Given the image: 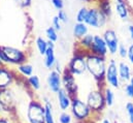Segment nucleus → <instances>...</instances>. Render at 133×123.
<instances>
[{"mask_svg": "<svg viewBox=\"0 0 133 123\" xmlns=\"http://www.w3.org/2000/svg\"><path fill=\"white\" fill-rule=\"evenodd\" d=\"M87 61V71L92 76V78L95 80V82L101 85L102 87L106 86L105 84V71L107 61L106 58L94 55L92 53H88L86 56Z\"/></svg>", "mask_w": 133, "mask_h": 123, "instance_id": "f257e3e1", "label": "nucleus"}, {"mask_svg": "<svg viewBox=\"0 0 133 123\" xmlns=\"http://www.w3.org/2000/svg\"><path fill=\"white\" fill-rule=\"evenodd\" d=\"M70 113L75 122H92L95 117L86 100H83L78 96L72 97Z\"/></svg>", "mask_w": 133, "mask_h": 123, "instance_id": "f03ea898", "label": "nucleus"}, {"mask_svg": "<svg viewBox=\"0 0 133 123\" xmlns=\"http://www.w3.org/2000/svg\"><path fill=\"white\" fill-rule=\"evenodd\" d=\"M104 87H98L91 90L86 97V102L91 109V111L93 112V114L95 115V117H99L106 108L104 95H103Z\"/></svg>", "mask_w": 133, "mask_h": 123, "instance_id": "7ed1b4c3", "label": "nucleus"}, {"mask_svg": "<svg viewBox=\"0 0 133 123\" xmlns=\"http://www.w3.org/2000/svg\"><path fill=\"white\" fill-rule=\"evenodd\" d=\"M87 54H88L87 52H84L75 48V52L73 53L72 57L70 58L65 68L74 77L86 73L87 72V61H86Z\"/></svg>", "mask_w": 133, "mask_h": 123, "instance_id": "20e7f679", "label": "nucleus"}, {"mask_svg": "<svg viewBox=\"0 0 133 123\" xmlns=\"http://www.w3.org/2000/svg\"><path fill=\"white\" fill-rule=\"evenodd\" d=\"M27 123H45L44 121V104L42 101L32 98L26 108Z\"/></svg>", "mask_w": 133, "mask_h": 123, "instance_id": "39448f33", "label": "nucleus"}, {"mask_svg": "<svg viewBox=\"0 0 133 123\" xmlns=\"http://www.w3.org/2000/svg\"><path fill=\"white\" fill-rule=\"evenodd\" d=\"M1 49L4 55V62L6 65L11 64L18 66L27 62L28 55L25 51L9 46H1Z\"/></svg>", "mask_w": 133, "mask_h": 123, "instance_id": "423d86ee", "label": "nucleus"}, {"mask_svg": "<svg viewBox=\"0 0 133 123\" xmlns=\"http://www.w3.org/2000/svg\"><path fill=\"white\" fill-rule=\"evenodd\" d=\"M105 84L112 89L121 88L122 83L119 77L118 62L115 59H109V61L107 62L106 71H105Z\"/></svg>", "mask_w": 133, "mask_h": 123, "instance_id": "0eeeda50", "label": "nucleus"}, {"mask_svg": "<svg viewBox=\"0 0 133 123\" xmlns=\"http://www.w3.org/2000/svg\"><path fill=\"white\" fill-rule=\"evenodd\" d=\"M108 18L100 10L96 5H93L91 7H89V13H88V17L86 20V24L89 27L95 28V29H100L102 27L105 26V24L107 23Z\"/></svg>", "mask_w": 133, "mask_h": 123, "instance_id": "6e6552de", "label": "nucleus"}, {"mask_svg": "<svg viewBox=\"0 0 133 123\" xmlns=\"http://www.w3.org/2000/svg\"><path fill=\"white\" fill-rule=\"evenodd\" d=\"M0 106L4 109L7 117H11L16 112V97L11 88L0 90Z\"/></svg>", "mask_w": 133, "mask_h": 123, "instance_id": "1a4fd4ad", "label": "nucleus"}, {"mask_svg": "<svg viewBox=\"0 0 133 123\" xmlns=\"http://www.w3.org/2000/svg\"><path fill=\"white\" fill-rule=\"evenodd\" d=\"M18 82V75L15 70L7 67V65L0 66V90L11 88Z\"/></svg>", "mask_w": 133, "mask_h": 123, "instance_id": "9d476101", "label": "nucleus"}, {"mask_svg": "<svg viewBox=\"0 0 133 123\" xmlns=\"http://www.w3.org/2000/svg\"><path fill=\"white\" fill-rule=\"evenodd\" d=\"M62 88L66 91L71 97L77 96L78 93V86L75 81V77L70 73L66 68H64L62 72Z\"/></svg>", "mask_w": 133, "mask_h": 123, "instance_id": "9b49d317", "label": "nucleus"}, {"mask_svg": "<svg viewBox=\"0 0 133 123\" xmlns=\"http://www.w3.org/2000/svg\"><path fill=\"white\" fill-rule=\"evenodd\" d=\"M102 37H103V39H104V41H105V44L107 46L108 53L110 55L118 54V49H119V46H120V40H119L117 32L114 29L108 28V29H106L103 32Z\"/></svg>", "mask_w": 133, "mask_h": 123, "instance_id": "f8f14e48", "label": "nucleus"}, {"mask_svg": "<svg viewBox=\"0 0 133 123\" xmlns=\"http://www.w3.org/2000/svg\"><path fill=\"white\" fill-rule=\"evenodd\" d=\"M90 53L106 58V56L108 54V49H107V46H106L102 35H99V34L94 35V41L90 49Z\"/></svg>", "mask_w": 133, "mask_h": 123, "instance_id": "ddd939ff", "label": "nucleus"}, {"mask_svg": "<svg viewBox=\"0 0 133 123\" xmlns=\"http://www.w3.org/2000/svg\"><path fill=\"white\" fill-rule=\"evenodd\" d=\"M46 83L50 91L53 93H57L62 89V73L52 69L46 78Z\"/></svg>", "mask_w": 133, "mask_h": 123, "instance_id": "4468645a", "label": "nucleus"}, {"mask_svg": "<svg viewBox=\"0 0 133 123\" xmlns=\"http://www.w3.org/2000/svg\"><path fill=\"white\" fill-rule=\"evenodd\" d=\"M115 10L122 21H128L132 16V10L130 9L128 0H116Z\"/></svg>", "mask_w": 133, "mask_h": 123, "instance_id": "2eb2a0df", "label": "nucleus"}, {"mask_svg": "<svg viewBox=\"0 0 133 123\" xmlns=\"http://www.w3.org/2000/svg\"><path fill=\"white\" fill-rule=\"evenodd\" d=\"M56 95H57L58 107H59V109L61 110V112H67L68 110H70L72 97H71L63 88L56 93Z\"/></svg>", "mask_w": 133, "mask_h": 123, "instance_id": "dca6fc26", "label": "nucleus"}, {"mask_svg": "<svg viewBox=\"0 0 133 123\" xmlns=\"http://www.w3.org/2000/svg\"><path fill=\"white\" fill-rule=\"evenodd\" d=\"M118 69H119V77L121 80V83L126 84L130 81L132 78V70L130 65L125 61H121L118 63Z\"/></svg>", "mask_w": 133, "mask_h": 123, "instance_id": "f3484780", "label": "nucleus"}, {"mask_svg": "<svg viewBox=\"0 0 133 123\" xmlns=\"http://www.w3.org/2000/svg\"><path fill=\"white\" fill-rule=\"evenodd\" d=\"M42 102L44 104V121L45 123H56L55 116H54V108L51 102V99L48 96H43Z\"/></svg>", "mask_w": 133, "mask_h": 123, "instance_id": "a211bd4d", "label": "nucleus"}, {"mask_svg": "<svg viewBox=\"0 0 133 123\" xmlns=\"http://www.w3.org/2000/svg\"><path fill=\"white\" fill-rule=\"evenodd\" d=\"M43 64H44L45 68H48L50 70L55 68V66L57 64V59H56V55H55V47H49L48 51L44 54Z\"/></svg>", "mask_w": 133, "mask_h": 123, "instance_id": "6ab92c4d", "label": "nucleus"}, {"mask_svg": "<svg viewBox=\"0 0 133 123\" xmlns=\"http://www.w3.org/2000/svg\"><path fill=\"white\" fill-rule=\"evenodd\" d=\"M94 35L95 34H91L88 33L87 35H85L83 38H81L79 40H77V45H76V49H79L84 52L90 53V49L92 47V44L94 41Z\"/></svg>", "mask_w": 133, "mask_h": 123, "instance_id": "aec40b11", "label": "nucleus"}, {"mask_svg": "<svg viewBox=\"0 0 133 123\" xmlns=\"http://www.w3.org/2000/svg\"><path fill=\"white\" fill-rule=\"evenodd\" d=\"M89 33V26L86 23H75L73 25L72 28V34L74 36L75 39L79 40L81 38H83L85 35H87Z\"/></svg>", "mask_w": 133, "mask_h": 123, "instance_id": "412c9836", "label": "nucleus"}, {"mask_svg": "<svg viewBox=\"0 0 133 123\" xmlns=\"http://www.w3.org/2000/svg\"><path fill=\"white\" fill-rule=\"evenodd\" d=\"M25 84L27 85V88H29L31 91H38L41 87L40 79L37 75H32L29 78L25 79Z\"/></svg>", "mask_w": 133, "mask_h": 123, "instance_id": "4be33fe9", "label": "nucleus"}, {"mask_svg": "<svg viewBox=\"0 0 133 123\" xmlns=\"http://www.w3.org/2000/svg\"><path fill=\"white\" fill-rule=\"evenodd\" d=\"M103 95H104V100H105L106 108H111L115 104V99H116L115 92H114L112 88H110L106 85L103 88Z\"/></svg>", "mask_w": 133, "mask_h": 123, "instance_id": "5701e85b", "label": "nucleus"}, {"mask_svg": "<svg viewBox=\"0 0 133 123\" xmlns=\"http://www.w3.org/2000/svg\"><path fill=\"white\" fill-rule=\"evenodd\" d=\"M17 71L19 72V75L21 77L27 79V78H29L30 76L33 75V66L30 63L26 62V63H23L21 65H18L17 66Z\"/></svg>", "mask_w": 133, "mask_h": 123, "instance_id": "b1692460", "label": "nucleus"}, {"mask_svg": "<svg viewBox=\"0 0 133 123\" xmlns=\"http://www.w3.org/2000/svg\"><path fill=\"white\" fill-rule=\"evenodd\" d=\"M35 46H36V49H37L38 53H39L41 56H44L45 52H46L48 49H49V41H48V39H45L44 37L38 36V37L35 38Z\"/></svg>", "mask_w": 133, "mask_h": 123, "instance_id": "393cba45", "label": "nucleus"}, {"mask_svg": "<svg viewBox=\"0 0 133 123\" xmlns=\"http://www.w3.org/2000/svg\"><path fill=\"white\" fill-rule=\"evenodd\" d=\"M88 13H89V7L88 6H82L75 16V21L77 23H85L88 17Z\"/></svg>", "mask_w": 133, "mask_h": 123, "instance_id": "a878e982", "label": "nucleus"}, {"mask_svg": "<svg viewBox=\"0 0 133 123\" xmlns=\"http://www.w3.org/2000/svg\"><path fill=\"white\" fill-rule=\"evenodd\" d=\"M45 37L49 41H52V42H56L58 39H59V35H58V31L56 30L53 26H50L45 29Z\"/></svg>", "mask_w": 133, "mask_h": 123, "instance_id": "bb28decb", "label": "nucleus"}, {"mask_svg": "<svg viewBox=\"0 0 133 123\" xmlns=\"http://www.w3.org/2000/svg\"><path fill=\"white\" fill-rule=\"evenodd\" d=\"M73 117L70 112H61L58 117V123H72Z\"/></svg>", "mask_w": 133, "mask_h": 123, "instance_id": "cd10ccee", "label": "nucleus"}, {"mask_svg": "<svg viewBox=\"0 0 133 123\" xmlns=\"http://www.w3.org/2000/svg\"><path fill=\"white\" fill-rule=\"evenodd\" d=\"M124 93L125 95L130 98V99H133V77L130 79V81L128 83H126L124 85Z\"/></svg>", "mask_w": 133, "mask_h": 123, "instance_id": "c85d7f7f", "label": "nucleus"}, {"mask_svg": "<svg viewBox=\"0 0 133 123\" xmlns=\"http://www.w3.org/2000/svg\"><path fill=\"white\" fill-rule=\"evenodd\" d=\"M125 111L127 114L128 123H133V101H128L125 104Z\"/></svg>", "mask_w": 133, "mask_h": 123, "instance_id": "c756f323", "label": "nucleus"}, {"mask_svg": "<svg viewBox=\"0 0 133 123\" xmlns=\"http://www.w3.org/2000/svg\"><path fill=\"white\" fill-rule=\"evenodd\" d=\"M127 54H128V47L122 42H120L119 49H118V55L120 58L122 59H126L127 58Z\"/></svg>", "mask_w": 133, "mask_h": 123, "instance_id": "7c9ffc66", "label": "nucleus"}, {"mask_svg": "<svg viewBox=\"0 0 133 123\" xmlns=\"http://www.w3.org/2000/svg\"><path fill=\"white\" fill-rule=\"evenodd\" d=\"M56 16L59 18V20L61 21V23H67L68 22V15H67V13L64 9L58 10V13H57Z\"/></svg>", "mask_w": 133, "mask_h": 123, "instance_id": "2f4dec72", "label": "nucleus"}, {"mask_svg": "<svg viewBox=\"0 0 133 123\" xmlns=\"http://www.w3.org/2000/svg\"><path fill=\"white\" fill-rule=\"evenodd\" d=\"M15 2L21 8H28L31 5L32 0H15Z\"/></svg>", "mask_w": 133, "mask_h": 123, "instance_id": "473e14b6", "label": "nucleus"}, {"mask_svg": "<svg viewBox=\"0 0 133 123\" xmlns=\"http://www.w3.org/2000/svg\"><path fill=\"white\" fill-rule=\"evenodd\" d=\"M51 2L57 10H61L64 8V0H51Z\"/></svg>", "mask_w": 133, "mask_h": 123, "instance_id": "72a5a7b5", "label": "nucleus"}, {"mask_svg": "<svg viewBox=\"0 0 133 123\" xmlns=\"http://www.w3.org/2000/svg\"><path fill=\"white\" fill-rule=\"evenodd\" d=\"M52 26L56 29L57 31H60L62 29V26H61V21L59 20V18L57 16H55L53 18V21H52Z\"/></svg>", "mask_w": 133, "mask_h": 123, "instance_id": "f704fd0d", "label": "nucleus"}, {"mask_svg": "<svg viewBox=\"0 0 133 123\" xmlns=\"http://www.w3.org/2000/svg\"><path fill=\"white\" fill-rule=\"evenodd\" d=\"M127 59L130 64H133V42L128 46V54H127Z\"/></svg>", "mask_w": 133, "mask_h": 123, "instance_id": "c9c22d12", "label": "nucleus"}, {"mask_svg": "<svg viewBox=\"0 0 133 123\" xmlns=\"http://www.w3.org/2000/svg\"><path fill=\"white\" fill-rule=\"evenodd\" d=\"M0 123H12L11 119L6 116H0Z\"/></svg>", "mask_w": 133, "mask_h": 123, "instance_id": "e433bc0d", "label": "nucleus"}, {"mask_svg": "<svg viewBox=\"0 0 133 123\" xmlns=\"http://www.w3.org/2000/svg\"><path fill=\"white\" fill-rule=\"evenodd\" d=\"M128 32H129V35H130V38L133 40V24L128 26Z\"/></svg>", "mask_w": 133, "mask_h": 123, "instance_id": "4c0bfd02", "label": "nucleus"}, {"mask_svg": "<svg viewBox=\"0 0 133 123\" xmlns=\"http://www.w3.org/2000/svg\"><path fill=\"white\" fill-rule=\"evenodd\" d=\"M101 123H115V122H112V120L109 119V118H103L101 120Z\"/></svg>", "mask_w": 133, "mask_h": 123, "instance_id": "58836bf2", "label": "nucleus"}, {"mask_svg": "<svg viewBox=\"0 0 133 123\" xmlns=\"http://www.w3.org/2000/svg\"><path fill=\"white\" fill-rule=\"evenodd\" d=\"M0 59L4 62V55H3V52H2V49H1V46H0ZM5 63V62H4Z\"/></svg>", "mask_w": 133, "mask_h": 123, "instance_id": "ea45409f", "label": "nucleus"}, {"mask_svg": "<svg viewBox=\"0 0 133 123\" xmlns=\"http://www.w3.org/2000/svg\"><path fill=\"white\" fill-rule=\"evenodd\" d=\"M82 1H84L86 3H94L95 2V0H82Z\"/></svg>", "mask_w": 133, "mask_h": 123, "instance_id": "a19ab883", "label": "nucleus"}, {"mask_svg": "<svg viewBox=\"0 0 133 123\" xmlns=\"http://www.w3.org/2000/svg\"><path fill=\"white\" fill-rule=\"evenodd\" d=\"M2 65H5V63H4V62L0 59V66H2Z\"/></svg>", "mask_w": 133, "mask_h": 123, "instance_id": "79ce46f5", "label": "nucleus"}, {"mask_svg": "<svg viewBox=\"0 0 133 123\" xmlns=\"http://www.w3.org/2000/svg\"><path fill=\"white\" fill-rule=\"evenodd\" d=\"M75 123H92V122H75Z\"/></svg>", "mask_w": 133, "mask_h": 123, "instance_id": "37998d69", "label": "nucleus"}, {"mask_svg": "<svg viewBox=\"0 0 133 123\" xmlns=\"http://www.w3.org/2000/svg\"><path fill=\"white\" fill-rule=\"evenodd\" d=\"M119 123H126V122H119Z\"/></svg>", "mask_w": 133, "mask_h": 123, "instance_id": "c03bdc74", "label": "nucleus"}, {"mask_svg": "<svg viewBox=\"0 0 133 123\" xmlns=\"http://www.w3.org/2000/svg\"><path fill=\"white\" fill-rule=\"evenodd\" d=\"M132 18H133V10H132Z\"/></svg>", "mask_w": 133, "mask_h": 123, "instance_id": "a18cd8bd", "label": "nucleus"}]
</instances>
